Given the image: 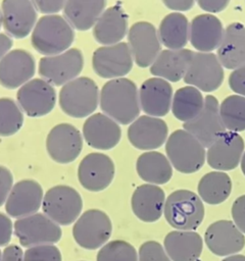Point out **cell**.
<instances>
[{"mask_svg":"<svg viewBox=\"0 0 245 261\" xmlns=\"http://www.w3.org/2000/svg\"><path fill=\"white\" fill-rule=\"evenodd\" d=\"M241 169H242V171H243V173H244V175H245V152L243 153V156H242V158H241Z\"/></svg>","mask_w":245,"mask_h":261,"instance_id":"obj_51","label":"cell"},{"mask_svg":"<svg viewBox=\"0 0 245 261\" xmlns=\"http://www.w3.org/2000/svg\"><path fill=\"white\" fill-rule=\"evenodd\" d=\"M184 81L200 91L212 92L218 89L224 81L223 65L211 52H194Z\"/></svg>","mask_w":245,"mask_h":261,"instance_id":"obj_11","label":"cell"},{"mask_svg":"<svg viewBox=\"0 0 245 261\" xmlns=\"http://www.w3.org/2000/svg\"><path fill=\"white\" fill-rule=\"evenodd\" d=\"M163 245L172 261H196L203 249L202 238L194 230L169 231Z\"/></svg>","mask_w":245,"mask_h":261,"instance_id":"obj_30","label":"cell"},{"mask_svg":"<svg viewBox=\"0 0 245 261\" xmlns=\"http://www.w3.org/2000/svg\"><path fill=\"white\" fill-rule=\"evenodd\" d=\"M163 213L170 226L178 230H194L204 218V206L197 194L177 190L165 199Z\"/></svg>","mask_w":245,"mask_h":261,"instance_id":"obj_3","label":"cell"},{"mask_svg":"<svg viewBox=\"0 0 245 261\" xmlns=\"http://www.w3.org/2000/svg\"><path fill=\"white\" fill-rule=\"evenodd\" d=\"M23 261H62L59 249L53 244L30 247L23 252Z\"/></svg>","mask_w":245,"mask_h":261,"instance_id":"obj_39","label":"cell"},{"mask_svg":"<svg viewBox=\"0 0 245 261\" xmlns=\"http://www.w3.org/2000/svg\"><path fill=\"white\" fill-rule=\"evenodd\" d=\"M34 56L22 49L7 52L0 60V85L6 89L20 88L35 74Z\"/></svg>","mask_w":245,"mask_h":261,"instance_id":"obj_20","label":"cell"},{"mask_svg":"<svg viewBox=\"0 0 245 261\" xmlns=\"http://www.w3.org/2000/svg\"><path fill=\"white\" fill-rule=\"evenodd\" d=\"M112 232L109 216L99 209H89L76 220L72 237L78 245L87 250H95L107 243Z\"/></svg>","mask_w":245,"mask_h":261,"instance_id":"obj_7","label":"cell"},{"mask_svg":"<svg viewBox=\"0 0 245 261\" xmlns=\"http://www.w3.org/2000/svg\"><path fill=\"white\" fill-rule=\"evenodd\" d=\"M138 261H172L162 245L156 241L143 243L138 252Z\"/></svg>","mask_w":245,"mask_h":261,"instance_id":"obj_40","label":"cell"},{"mask_svg":"<svg viewBox=\"0 0 245 261\" xmlns=\"http://www.w3.org/2000/svg\"><path fill=\"white\" fill-rule=\"evenodd\" d=\"M100 99L96 83L88 76H80L62 86L59 92V106L75 118H84L93 113Z\"/></svg>","mask_w":245,"mask_h":261,"instance_id":"obj_4","label":"cell"},{"mask_svg":"<svg viewBox=\"0 0 245 261\" xmlns=\"http://www.w3.org/2000/svg\"><path fill=\"white\" fill-rule=\"evenodd\" d=\"M128 32V16L120 5L105 9L93 27V37L104 46L119 43Z\"/></svg>","mask_w":245,"mask_h":261,"instance_id":"obj_28","label":"cell"},{"mask_svg":"<svg viewBox=\"0 0 245 261\" xmlns=\"http://www.w3.org/2000/svg\"><path fill=\"white\" fill-rule=\"evenodd\" d=\"M23 123V113L18 103L11 98H0V136L16 134Z\"/></svg>","mask_w":245,"mask_h":261,"instance_id":"obj_37","label":"cell"},{"mask_svg":"<svg viewBox=\"0 0 245 261\" xmlns=\"http://www.w3.org/2000/svg\"><path fill=\"white\" fill-rule=\"evenodd\" d=\"M222 261H245V256L241 254H234L226 257Z\"/></svg>","mask_w":245,"mask_h":261,"instance_id":"obj_50","label":"cell"},{"mask_svg":"<svg viewBox=\"0 0 245 261\" xmlns=\"http://www.w3.org/2000/svg\"><path fill=\"white\" fill-rule=\"evenodd\" d=\"M43 198V189L38 181L21 179L13 185L5 202V210L11 217H26L38 212Z\"/></svg>","mask_w":245,"mask_h":261,"instance_id":"obj_19","label":"cell"},{"mask_svg":"<svg viewBox=\"0 0 245 261\" xmlns=\"http://www.w3.org/2000/svg\"><path fill=\"white\" fill-rule=\"evenodd\" d=\"M244 141L238 133L226 130L209 147L206 160L210 167L219 171L232 170L241 162Z\"/></svg>","mask_w":245,"mask_h":261,"instance_id":"obj_18","label":"cell"},{"mask_svg":"<svg viewBox=\"0 0 245 261\" xmlns=\"http://www.w3.org/2000/svg\"><path fill=\"white\" fill-rule=\"evenodd\" d=\"M39 12L54 14L63 9L66 0H32Z\"/></svg>","mask_w":245,"mask_h":261,"instance_id":"obj_44","label":"cell"},{"mask_svg":"<svg viewBox=\"0 0 245 261\" xmlns=\"http://www.w3.org/2000/svg\"><path fill=\"white\" fill-rule=\"evenodd\" d=\"M165 203V195L161 188L152 184L139 186L133 193L131 206L134 214L144 222L158 220Z\"/></svg>","mask_w":245,"mask_h":261,"instance_id":"obj_26","label":"cell"},{"mask_svg":"<svg viewBox=\"0 0 245 261\" xmlns=\"http://www.w3.org/2000/svg\"><path fill=\"white\" fill-rule=\"evenodd\" d=\"M204 241L210 252L217 256L234 255L245 245L244 233L231 220L211 223L205 231Z\"/></svg>","mask_w":245,"mask_h":261,"instance_id":"obj_21","label":"cell"},{"mask_svg":"<svg viewBox=\"0 0 245 261\" xmlns=\"http://www.w3.org/2000/svg\"><path fill=\"white\" fill-rule=\"evenodd\" d=\"M14 234L22 247L57 243L62 236L59 224L44 213H35L15 220Z\"/></svg>","mask_w":245,"mask_h":261,"instance_id":"obj_8","label":"cell"},{"mask_svg":"<svg viewBox=\"0 0 245 261\" xmlns=\"http://www.w3.org/2000/svg\"><path fill=\"white\" fill-rule=\"evenodd\" d=\"M165 152L170 164L182 173L196 172L205 162V147L185 129L169 135Z\"/></svg>","mask_w":245,"mask_h":261,"instance_id":"obj_5","label":"cell"},{"mask_svg":"<svg viewBox=\"0 0 245 261\" xmlns=\"http://www.w3.org/2000/svg\"><path fill=\"white\" fill-rule=\"evenodd\" d=\"M229 86L236 94L245 97V65L234 69L229 76Z\"/></svg>","mask_w":245,"mask_h":261,"instance_id":"obj_42","label":"cell"},{"mask_svg":"<svg viewBox=\"0 0 245 261\" xmlns=\"http://www.w3.org/2000/svg\"><path fill=\"white\" fill-rule=\"evenodd\" d=\"M84 57L81 50L70 48L60 54L42 57L39 61V74L54 86H63L75 80L82 71Z\"/></svg>","mask_w":245,"mask_h":261,"instance_id":"obj_9","label":"cell"},{"mask_svg":"<svg viewBox=\"0 0 245 261\" xmlns=\"http://www.w3.org/2000/svg\"><path fill=\"white\" fill-rule=\"evenodd\" d=\"M225 29L220 20L211 13L195 16L190 23V43L199 52H211L217 49Z\"/></svg>","mask_w":245,"mask_h":261,"instance_id":"obj_25","label":"cell"},{"mask_svg":"<svg viewBox=\"0 0 245 261\" xmlns=\"http://www.w3.org/2000/svg\"><path fill=\"white\" fill-rule=\"evenodd\" d=\"M193 55V51L185 48L160 51L150 65V72L156 77H161L169 82H178L184 79Z\"/></svg>","mask_w":245,"mask_h":261,"instance_id":"obj_27","label":"cell"},{"mask_svg":"<svg viewBox=\"0 0 245 261\" xmlns=\"http://www.w3.org/2000/svg\"><path fill=\"white\" fill-rule=\"evenodd\" d=\"M229 2L230 0H197L201 9L211 13L220 12L228 6Z\"/></svg>","mask_w":245,"mask_h":261,"instance_id":"obj_46","label":"cell"},{"mask_svg":"<svg viewBox=\"0 0 245 261\" xmlns=\"http://www.w3.org/2000/svg\"><path fill=\"white\" fill-rule=\"evenodd\" d=\"M48 155L57 163H70L83 149L80 130L70 123H59L51 128L46 139Z\"/></svg>","mask_w":245,"mask_h":261,"instance_id":"obj_14","label":"cell"},{"mask_svg":"<svg viewBox=\"0 0 245 261\" xmlns=\"http://www.w3.org/2000/svg\"><path fill=\"white\" fill-rule=\"evenodd\" d=\"M114 163L103 153H90L79 164L78 178L81 186L91 192L105 190L114 177Z\"/></svg>","mask_w":245,"mask_h":261,"instance_id":"obj_16","label":"cell"},{"mask_svg":"<svg viewBox=\"0 0 245 261\" xmlns=\"http://www.w3.org/2000/svg\"><path fill=\"white\" fill-rule=\"evenodd\" d=\"M96 261H138V253L130 243L114 240L101 247Z\"/></svg>","mask_w":245,"mask_h":261,"instance_id":"obj_38","label":"cell"},{"mask_svg":"<svg viewBox=\"0 0 245 261\" xmlns=\"http://www.w3.org/2000/svg\"><path fill=\"white\" fill-rule=\"evenodd\" d=\"M138 175L147 184L164 185L173 176V167L167 157L156 151L141 154L136 162Z\"/></svg>","mask_w":245,"mask_h":261,"instance_id":"obj_32","label":"cell"},{"mask_svg":"<svg viewBox=\"0 0 245 261\" xmlns=\"http://www.w3.org/2000/svg\"><path fill=\"white\" fill-rule=\"evenodd\" d=\"M232 192V180L223 171H211L204 174L198 184V195L202 201L217 205L228 199Z\"/></svg>","mask_w":245,"mask_h":261,"instance_id":"obj_34","label":"cell"},{"mask_svg":"<svg viewBox=\"0 0 245 261\" xmlns=\"http://www.w3.org/2000/svg\"><path fill=\"white\" fill-rule=\"evenodd\" d=\"M133 63L131 49L125 42L99 47L92 57L93 69L102 79L122 77L131 71Z\"/></svg>","mask_w":245,"mask_h":261,"instance_id":"obj_10","label":"cell"},{"mask_svg":"<svg viewBox=\"0 0 245 261\" xmlns=\"http://www.w3.org/2000/svg\"><path fill=\"white\" fill-rule=\"evenodd\" d=\"M167 133L168 128L164 120L150 115H142L130 124L128 139L135 148L150 151L164 144Z\"/></svg>","mask_w":245,"mask_h":261,"instance_id":"obj_22","label":"cell"},{"mask_svg":"<svg viewBox=\"0 0 245 261\" xmlns=\"http://www.w3.org/2000/svg\"><path fill=\"white\" fill-rule=\"evenodd\" d=\"M13 225L8 215L0 212V247L9 244L12 237Z\"/></svg>","mask_w":245,"mask_h":261,"instance_id":"obj_45","label":"cell"},{"mask_svg":"<svg viewBox=\"0 0 245 261\" xmlns=\"http://www.w3.org/2000/svg\"><path fill=\"white\" fill-rule=\"evenodd\" d=\"M75 40V31L64 16L46 14L36 23L31 42L40 54L52 56L60 54L70 47Z\"/></svg>","mask_w":245,"mask_h":261,"instance_id":"obj_2","label":"cell"},{"mask_svg":"<svg viewBox=\"0 0 245 261\" xmlns=\"http://www.w3.org/2000/svg\"><path fill=\"white\" fill-rule=\"evenodd\" d=\"M1 19L8 36L22 39L37 23V9L32 0H3Z\"/></svg>","mask_w":245,"mask_h":261,"instance_id":"obj_15","label":"cell"},{"mask_svg":"<svg viewBox=\"0 0 245 261\" xmlns=\"http://www.w3.org/2000/svg\"><path fill=\"white\" fill-rule=\"evenodd\" d=\"M16 99L21 110L31 117H40L52 111L56 103L53 86L44 79H32L17 91Z\"/></svg>","mask_w":245,"mask_h":261,"instance_id":"obj_12","label":"cell"},{"mask_svg":"<svg viewBox=\"0 0 245 261\" xmlns=\"http://www.w3.org/2000/svg\"><path fill=\"white\" fill-rule=\"evenodd\" d=\"M219 112L226 129L235 133L245 130V97H227L219 105Z\"/></svg>","mask_w":245,"mask_h":261,"instance_id":"obj_36","label":"cell"},{"mask_svg":"<svg viewBox=\"0 0 245 261\" xmlns=\"http://www.w3.org/2000/svg\"><path fill=\"white\" fill-rule=\"evenodd\" d=\"M129 47L134 61L140 67L153 63L160 53V40L155 27L147 21L134 23L128 32Z\"/></svg>","mask_w":245,"mask_h":261,"instance_id":"obj_17","label":"cell"},{"mask_svg":"<svg viewBox=\"0 0 245 261\" xmlns=\"http://www.w3.org/2000/svg\"><path fill=\"white\" fill-rule=\"evenodd\" d=\"M12 39L10 36L4 33H0V60L4 57V55L9 52L12 47Z\"/></svg>","mask_w":245,"mask_h":261,"instance_id":"obj_49","label":"cell"},{"mask_svg":"<svg viewBox=\"0 0 245 261\" xmlns=\"http://www.w3.org/2000/svg\"><path fill=\"white\" fill-rule=\"evenodd\" d=\"M99 103L103 113L120 124L132 123L140 114L138 88L126 77L105 83L100 91Z\"/></svg>","mask_w":245,"mask_h":261,"instance_id":"obj_1","label":"cell"},{"mask_svg":"<svg viewBox=\"0 0 245 261\" xmlns=\"http://www.w3.org/2000/svg\"><path fill=\"white\" fill-rule=\"evenodd\" d=\"M13 187V176L11 171L0 165V207L5 204L9 193Z\"/></svg>","mask_w":245,"mask_h":261,"instance_id":"obj_41","label":"cell"},{"mask_svg":"<svg viewBox=\"0 0 245 261\" xmlns=\"http://www.w3.org/2000/svg\"><path fill=\"white\" fill-rule=\"evenodd\" d=\"M42 208L44 214L59 225H69L77 220L83 209V200L77 190L58 185L50 188L44 195Z\"/></svg>","mask_w":245,"mask_h":261,"instance_id":"obj_6","label":"cell"},{"mask_svg":"<svg viewBox=\"0 0 245 261\" xmlns=\"http://www.w3.org/2000/svg\"><path fill=\"white\" fill-rule=\"evenodd\" d=\"M232 217L236 226L245 233V195L238 197L232 205Z\"/></svg>","mask_w":245,"mask_h":261,"instance_id":"obj_43","label":"cell"},{"mask_svg":"<svg viewBox=\"0 0 245 261\" xmlns=\"http://www.w3.org/2000/svg\"><path fill=\"white\" fill-rule=\"evenodd\" d=\"M1 24H2V19H1V11H0V29H1Z\"/></svg>","mask_w":245,"mask_h":261,"instance_id":"obj_52","label":"cell"},{"mask_svg":"<svg viewBox=\"0 0 245 261\" xmlns=\"http://www.w3.org/2000/svg\"><path fill=\"white\" fill-rule=\"evenodd\" d=\"M204 98L197 88L187 86L179 89L173 97L172 111L176 118L187 122L202 110Z\"/></svg>","mask_w":245,"mask_h":261,"instance_id":"obj_35","label":"cell"},{"mask_svg":"<svg viewBox=\"0 0 245 261\" xmlns=\"http://www.w3.org/2000/svg\"><path fill=\"white\" fill-rule=\"evenodd\" d=\"M163 4L175 11H187L191 9L195 0H162Z\"/></svg>","mask_w":245,"mask_h":261,"instance_id":"obj_48","label":"cell"},{"mask_svg":"<svg viewBox=\"0 0 245 261\" xmlns=\"http://www.w3.org/2000/svg\"><path fill=\"white\" fill-rule=\"evenodd\" d=\"M0 261H23V252L17 245H9L3 250Z\"/></svg>","mask_w":245,"mask_h":261,"instance_id":"obj_47","label":"cell"},{"mask_svg":"<svg viewBox=\"0 0 245 261\" xmlns=\"http://www.w3.org/2000/svg\"><path fill=\"white\" fill-rule=\"evenodd\" d=\"M106 0H66L63 16L78 31H88L104 11Z\"/></svg>","mask_w":245,"mask_h":261,"instance_id":"obj_31","label":"cell"},{"mask_svg":"<svg viewBox=\"0 0 245 261\" xmlns=\"http://www.w3.org/2000/svg\"><path fill=\"white\" fill-rule=\"evenodd\" d=\"M139 100L141 109L147 115L164 116L172 109L173 88L161 77L148 79L140 87Z\"/></svg>","mask_w":245,"mask_h":261,"instance_id":"obj_24","label":"cell"},{"mask_svg":"<svg viewBox=\"0 0 245 261\" xmlns=\"http://www.w3.org/2000/svg\"><path fill=\"white\" fill-rule=\"evenodd\" d=\"M83 136L89 146L98 150L115 147L121 137L118 123L104 113L90 115L83 125Z\"/></svg>","mask_w":245,"mask_h":261,"instance_id":"obj_23","label":"cell"},{"mask_svg":"<svg viewBox=\"0 0 245 261\" xmlns=\"http://www.w3.org/2000/svg\"><path fill=\"white\" fill-rule=\"evenodd\" d=\"M216 56L228 69L245 65V27L242 23L233 22L225 29Z\"/></svg>","mask_w":245,"mask_h":261,"instance_id":"obj_29","label":"cell"},{"mask_svg":"<svg viewBox=\"0 0 245 261\" xmlns=\"http://www.w3.org/2000/svg\"><path fill=\"white\" fill-rule=\"evenodd\" d=\"M1 256H2V252H1V250H0V259H1Z\"/></svg>","mask_w":245,"mask_h":261,"instance_id":"obj_53","label":"cell"},{"mask_svg":"<svg viewBox=\"0 0 245 261\" xmlns=\"http://www.w3.org/2000/svg\"><path fill=\"white\" fill-rule=\"evenodd\" d=\"M158 37L168 49H183L189 41L190 23L181 12H172L164 16L158 28Z\"/></svg>","mask_w":245,"mask_h":261,"instance_id":"obj_33","label":"cell"},{"mask_svg":"<svg viewBox=\"0 0 245 261\" xmlns=\"http://www.w3.org/2000/svg\"><path fill=\"white\" fill-rule=\"evenodd\" d=\"M184 129L208 148L226 132L217 99L211 95L206 96L202 110L193 119L184 122Z\"/></svg>","mask_w":245,"mask_h":261,"instance_id":"obj_13","label":"cell"}]
</instances>
